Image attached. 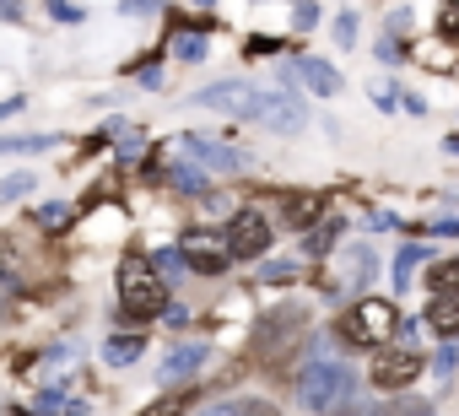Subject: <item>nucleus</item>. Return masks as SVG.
Returning <instances> with one entry per match:
<instances>
[{
  "instance_id": "a878e982",
  "label": "nucleus",
  "mask_w": 459,
  "mask_h": 416,
  "mask_svg": "<svg viewBox=\"0 0 459 416\" xmlns=\"http://www.w3.org/2000/svg\"><path fill=\"white\" fill-rule=\"evenodd\" d=\"M437 33L454 44L459 39V0H443V17H437Z\"/></svg>"
},
{
  "instance_id": "dca6fc26",
  "label": "nucleus",
  "mask_w": 459,
  "mask_h": 416,
  "mask_svg": "<svg viewBox=\"0 0 459 416\" xmlns=\"http://www.w3.org/2000/svg\"><path fill=\"white\" fill-rule=\"evenodd\" d=\"M55 146H60V135H0V157H39Z\"/></svg>"
},
{
  "instance_id": "e433bc0d",
  "label": "nucleus",
  "mask_w": 459,
  "mask_h": 416,
  "mask_svg": "<svg viewBox=\"0 0 459 416\" xmlns=\"http://www.w3.org/2000/svg\"><path fill=\"white\" fill-rule=\"evenodd\" d=\"M405 28H411V12H394V17H389V39H394V33H405Z\"/></svg>"
},
{
  "instance_id": "423d86ee",
  "label": "nucleus",
  "mask_w": 459,
  "mask_h": 416,
  "mask_svg": "<svg viewBox=\"0 0 459 416\" xmlns=\"http://www.w3.org/2000/svg\"><path fill=\"white\" fill-rule=\"evenodd\" d=\"M265 103L271 92H255L249 82H216L205 92H195V108H221V114H233V119H265Z\"/></svg>"
},
{
  "instance_id": "9b49d317",
  "label": "nucleus",
  "mask_w": 459,
  "mask_h": 416,
  "mask_svg": "<svg viewBox=\"0 0 459 416\" xmlns=\"http://www.w3.org/2000/svg\"><path fill=\"white\" fill-rule=\"evenodd\" d=\"M195 405H200V389H195V384H173V389H162L141 416H189Z\"/></svg>"
},
{
  "instance_id": "4c0bfd02",
  "label": "nucleus",
  "mask_w": 459,
  "mask_h": 416,
  "mask_svg": "<svg viewBox=\"0 0 459 416\" xmlns=\"http://www.w3.org/2000/svg\"><path fill=\"white\" fill-rule=\"evenodd\" d=\"M400 103H405V114H427V98H416V92H405Z\"/></svg>"
},
{
  "instance_id": "39448f33",
  "label": "nucleus",
  "mask_w": 459,
  "mask_h": 416,
  "mask_svg": "<svg viewBox=\"0 0 459 416\" xmlns=\"http://www.w3.org/2000/svg\"><path fill=\"white\" fill-rule=\"evenodd\" d=\"M178 249H184V265H189L195 276H227V271L238 265L227 233H216V228H189V233L178 238Z\"/></svg>"
},
{
  "instance_id": "72a5a7b5",
  "label": "nucleus",
  "mask_w": 459,
  "mask_h": 416,
  "mask_svg": "<svg viewBox=\"0 0 459 416\" xmlns=\"http://www.w3.org/2000/svg\"><path fill=\"white\" fill-rule=\"evenodd\" d=\"M162 0H125V17H152Z\"/></svg>"
},
{
  "instance_id": "c756f323",
  "label": "nucleus",
  "mask_w": 459,
  "mask_h": 416,
  "mask_svg": "<svg viewBox=\"0 0 459 416\" xmlns=\"http://www.w3.org/2000/svg\"><path fill=\"white\" fill-rule=\"evenodd\" d=\"M292 22H298V33H308V28L319 22V6H314V0H298V12H292Z\"/></svg>"
},
{
  "instance_id": "f03ea898",
  "label": "nucleus",
  "mask_w": 459,
  "mask_h": 416,
  "mask_svg": "<svg viewBox=\"0 0 459 416\" xmlns=\"http://www.w3.org/2000/svg\"><path fill=\"white\" fill-rule=\"evenodd\" d=\"M357 389H362L357 368H351V362H335V357H319V362H308V368L298 373V400H303L308 411H319V416L346 411V405L357 400Z\"/></svg>"
},
{
  "instance_id": "ea45409f",
  "label": "nucleus",
  "mask_w": 459,
  "mask_h": 416,
  "mask_svg": "<svg viewBox=\"0 0 459 416\" xmlns=\"http://www.w3.org/2000/svg\"><path fill=\"white\" fill-rule=\"evenodd\" d=\"M22 114V98H6V103H0V119H17Z\"/></svg>"
},
{
  "instance_id": "bb28decb",
  "label": "nucleus",
  "mask_w": 459,
  "mask_h": 416,
  "mask_svg": "<svg viewBox=\"0 0 459 416\" xmlns=\"http://www.w3.org/2000/svg\"><path fill=\"white\" fill-rule=\"evenodd\" d=\"M335 44H341V49L357 44V12H341V17H335Z\"/></svg>"
},
{
  "instance_id": "b1692460",
  "label": "nucleus",
  "mask_w": 459,
  "mask_h": 416,
  "mask_svg": "<svg viewBox=\"0 0 459 416\" xmlns=\"http://www.w3.org/2000/svg\"><path fill=\"white\" fill-rule=\"evenodd\" d=\"M33 195V173H12V178H0V200H22Z\"/></svg>"
},
{
  "instance_id": "c85d7f7f",
  "label": "nucleus",
  "mask_w": 459,
  "mask_h": 416,
  "mask_svg": "<svg viewBox=\"0 0 459 416\" xmlns=\"http://www.w3.org/2000/svg\"><path fill=\"white\" fill-rule=\"evenodd\" d=\"M373 55H378L384 65H400V60H405V44H400V39H378V44H373Z\"/></svg>"
},
{
  "instance_id": "20e7f679",
  "label": "nucleus",
  "mask_w": 459,
  "mask_h": 416,
  "mask_svg": "<svg viewBox=\"0 0 459 416\" xmlns=\"http://www.w3.org/2000/svg\"><path fill=\"white\" fill-rule=\"evenodd\" d=\"M368 378H373V389L400 394V389H411V384L421 378V351H416L411 341H389V346H378V351L368 357Z\"/></svg>"
},
{
  "instance_id": "c9c22d12",
  "label": "nucleus",
  "mask_w": 459,
  "mask_h": 416,
  "mask_svg": "<svg viewBox=\"0 0 459 416\" xmlns=\"http://www.w3.org/2000/svg\"><path fill=\"white\" fill-rule=\"evenodd\" d=\"M39 405H44V411H60V405H65V394H60V389H44V394H39Z\"/></svg>"
},
{
  "instance_id": "2eb2a0df",
  "label": "nucleus",
  "mask_w": 459,
  "mask_h": 416,
  "mask_svg": "<svg viewBox=\"0 0 459 416\" xmlns=\"http://www.w3.org/2000/svg\"><path fill=\"white\" fill-rule=\"evenodd\" d=\"M427 325L437 330V341H454V335H459V298H432Z\"/></svg>"
},
{
  "instance_id": "f8f14e48",
  "label": "nucleus",
  "mask_w": 459,
  "mask_h": 416,
  "mask_svg": "<svg viewBox=\"0 0 459 416\" xmlns=\"http://www.w3.org/2000/svg\"><path fill=\"white\" fill-rule=\"evenodd\" d=\"M298 76H303L319 98H335V92H341V71H335L330 60H319V55H303V60H298Z\"/></svg>"
},
{
  "instance_id": "1a4fd4ad",
  "label": "nucleus",
  "mask_w": 459,
  "mask_h": 416,
  "mask_svg": "<svg viewBox=\"0 0 459 416\" xmlns=\"http://www.w3.org/2000/svg\"><path fill=\"white\" fill-rule=\"evenodd\" d=\"M173 146L189 152V157L205 162V168H249V157H244L238 146H221V141H205V135H178Z\"/></svg>"
},
{
  "instance_id": "6e6552de",
  "label": "nucleus",
  "mask_w": 459,
  "mask_h": 416,
  "mask_svg": "<svg viewBox=\"0 0 459 416\" xmlns=\"http://www.w3.org/2000/svg\"><path fill=\"white\" fill-rule=\"evenodd\" d=\"M205 357H211V346L205 341H178L162 362H157V378L162 384H178V378H195L200 368H205Z\"/></svg>"
},
{
  "instance_id": "f3484780",
  "label": "nucleus",
  "mask_w": 459,
  "mask_h": 416,
  "mask_svg": "<svg viewBox=\"0 0 459 416\" xmlns=\"http://www.w3.org/2000/svg\"><path fill=\"white\" fill-rule=\"evenodd\" d=\"M427 260H432V249H421V244H405V249L394 255V292H405V287H411V276H416Z\"/></svg>"
},
{
  "instance_id": "4468645a",
  "label": "nucleus",
  "mask_w": 459,
  "mask_h": 416,
  "mask_svg": "<svg viewBox=\"0 0 459 416\" xmlns=\"http://www.w3.org/2000/svg\"><path fill=\"white\" fill-rule=\"evenodd\" d=\"M141 351H146V335H135V330H119V335L103 341V362L108 368H130V362H141Z\"/></svg>"
},
{
  "instance_id": "4be33fe9",
  "label": "nucleus",
  "mask_w": 459,
  "mask_h": 416,
  "mask_svg": "<svg viewBox=\"0 0 459 416\" xmlns=\"http://www.w3.org/2000/svg\"><path fill=\"white\" fill-rule=\"evenodd\" d=\"M71 217H76V205H65V200H49L44 212H39V222L49 228V233H60V228H71Z\"/></svg>"
},
{
  "instance_id": "79ce46f5",
  "label": "nucleus",
  "mask_w": 459,
  "mask_h": 416,
  "mask_svg": "<svg viewBox=\"0 0 459 416\" xmlns=\"http://www.w3.org/2000/svg\"><path fill=\"white\" fill-rule=\"evenodd\" d=\"M200 6H216V0H200Z\"/></svg>"
},
{
  "instance_id": "2f4dec72",
  "label": "nucleus",
  "mask_w": 459,
  "mask_h": 416,
  "mask_svg": "<svg viewBox=\"0 0 459 416\" xmlns=\"http://www.w3.org/2000/svg\"><path fill=\"white\" fill-rule=\"evenodd\" d=\"M0 282H17V255H12L6 238H0Z\"/></svg>"
},
{
  "instance_id": "412c9836",
  "label": "nucleus",
  "mask_w": 459,
  "mask_h": 416,
  "mask_svg": "<svg viewBox=\"0 0 459 416\" xmlns=\"http://www.w3.org/2000/svg\"><path fill=\"white\" fill-rule=\"evenodd\" d=\"M335 238H341V217H330V222H319V228L308 233V255H319V260H325V255L335 249Z\"/></svg>"
},
{
  "instance_id": "5701e85b",
  "label": "nucleus",
  "mask_w": 459,
  "mask_h": 416,
  "mask_svg": "<svg viewBox=\"0 0 459 416\" xmlns=\"http://www.w3.org/2000/svg\"><path fill=\"white\" fill-rule=\"evenodd\" d=\"M205 49H211V44H205L200 33H178V44H173V55H178L184 65H195V60H205Z\"/></svg>"
},
{
  "instance_id": "f257e3e1",
  "label": "nucleus",
  "mask_w": 459,
  "mask_h": 416,
  "mask_svg": "<svg viewBox=\"0 0 459 416\" xmlns=\"http://www.w3.org/2000/svg\"><path fill=\"white\" fill-rule=\"evenodd\" d=\"M114 287H119V314H125V319L152 325L157 314H168L173 287L162 282V271L152 265V255H125L119 271H114Z\"/></svg>"
},
{
  "instance_id": "a211bd4d",
  "label": "nucleus",
  "mask_w": 459,
  "mask_h": 416,
  "mask_svg": "<svg viewBox=\"0 0 459 416\" xmlns=\"http://www.w3.org/2000/svg\"><path fill=\"white\" fill-rule=\"evenodd\" d=\"M346 276H351V292L362 298V292H368V282L378 276V255H373V249H351V260H346Z\"/></svg>"
},
{
  "instance_id": "0eeeda50",
  "label": "nucleus",
  "mask_w": 459,
  "mask_h": 416,
  "mask_svg": "<svg viewBox=\"0 0 459 416\" xmlns=\"http://www.w3.org/2000/svg\"><path fill=\"white\" fill-rule=\"evenodd\" d=\"M276 238V222L260 212V205H238L233 222H227V244H233V260H260Z\"/></svg>"
},
{
  "instance_id": "f704fd0d",
  "label": "nucleus",
  "mask_w": 459,
  "mask_h": 416,
  "mask_svg": "<svg viewBox=\"0 0 459 416\" xmlns=\"http://www.w3.org/2000/svg\"><path fill=\"white\" fill-rule=\"evenodd\" d=\"M0 22H22V0H0Z\"/></svg>"
},
{
  "instance_id": "a19ab883",
  "label": "nucleus",
  "mask_w": 459,
  "mask_h": 416,
  "mask_svg": "<svg viewBox=\"0 0 459 416\" xmlns=\"http://www.w3.org/2000/svg\"><path fill=\"white\" fill-rule=\"evenodd\" d=\"M443 152H459V135H443Z\"/></svg>"
},
{
  "instance_id": "7ed1b4c3",
  "label": "nucleus",
  "mask_w": 459,
  "mask_h": 416,
  "mask_svg": "<svg viewBox=\"0 0 459 416\" xmlns=\"http://www.w3.org/2000/svg\"><path fill=\"white\" fill-rule=\"evenodd\" d=\"M335 335H341L346 346L378 351V346L400 341V314H394V303H389V298H373V292H362L351 308H341V319H335Z\"/></svg>"
},
{
  "instance_id": "58836bf2",
  "label": "nucleus",
  "mask_w": 459,
  "mask_h": 416,
  "mask_svg": "<svg viewBox=\"0 0 459 416\" xmlns=\"http://www.w3.org/2000/svg\"><path fill=\"white\" fill-rule=\"evenodd\" d=\"M162 319H168V325H184V319H189V308H184V303H168V314H162Z\"/></svg>"
},
{
  "instance_id": "473e14b6",
  "label": "nucleus",
  "mask_w": 459,
  "mask_h": 416,
  "mask_svg": "<svg viewBox=\"0 0 459 416\" xmlns=\"http://www.w3.org/2000/svg\"><path fill=\"white\" fill-rule=\"evenodd\" d=\"M260 276H265V282H292V276H298V265H292V260H281V265L271 260V265H265Z\"/></svg>"
},
{
  "instance_id": "7c9ffc66",
  "label": "nucleus",
  "mask_w": 459,
  "mask_h": 416,
  "mask_svg": "<svg viewBox=\"0 0 459 416\" xmlns=\"http://www.w3.org/2000/svg\"><path fill=\"white\" fill-rule=\"evenodd\" d=\"M135 87L157 92V87H162V65H157V60H152V65H141V71H135Z\"/></svg>"
},
{
  "instance_id": "393cba45",
  "label": "nucleus",
  "mask_w": 459,
  "mask_h": 416,
  "mask_svg": "<svg viewBox=\"0 0 459 416\" xmlns=\"http://www.w3.org/2000/svg\"><path fill=\"white\" fill-rule=\"evenodd\" d=\"M454 368H459V351H454V341H443L437 357H432V373H437V378H454Z\"/></svg>"
},
{
  "instance_id": "aec40b11",
  "label": "nucleus",
  "mask_w": 459,
  "mask_h": 416,
  "mask_svg": "<svg viewBox=\"0 0 459 416\" xmlns=\"http://www.w3.org/2000/svg\"><path fill=\"white\" fill-rule=\"evenodd\" d=\"M152 265L162 271V282H168V287H173V282H178V276L189 271V265H184V249H178V244H168V249H152Z\"/></svg>"
},
{
  "instance_id": "6ab92c4d",
  "label": "nucleus",
  "mask_w": 459,
  "mask_h": 416,
  "mask_svg": "<svg viewBox=\"0 0 459 416\" xmlns=\"http://www.w3.org/2000/svg\"><path fill=\"white\" fill-rule=\"evenodd\" d=\"M427 287H432V298H459V260H432Z\"/></svg>"
},
{
  "instance_id": "9d476101",
  "label": "nucleus",
  "mask_w": 459,
  "mask_h": 416,
  "mask_svg": "<svg viewBox=\"0 0 459 416\" xmlns=\"http://www.w3.org/2000/svg\"><path fill=\"white\" fill-rule=\"evenodd\" d=\"M265 125H271L276 135H298V130L308 125V114H303V103H298L292 92H271V103H265Z\"/></svg>"
},
{
  "instance_id": "ddd939ff",
  "label": "nucleus",
  "mask_w": 459,
  "mask_h": 416,
  "mask_svg": "<svg viewBox=\"0 0 459 416\" xmlns=\"http://www.w3.org/2000/svg\"><path fill=\"white\" fill-rule=\"evenodd\" d=\"M325 217V195H287L281 200V222L287 228H314Z\"/></svg>"
},
{
  "instance_id": "cd10ccee",
  "label": "nucleus",
  "mask_w": 459,
  "mask_h": 416,
  "mask_svg": "<svg viewBox=\"0 0 459 416\" xmlns=\"http://www.w3.org/2000/svg\"><path fill=\"white\" fill-rule=\"evenodd\" d=\"M44 6H49V17H55V22H82V17H87L76 0H44Z\"/></svg>"
}]
</instances>
